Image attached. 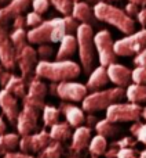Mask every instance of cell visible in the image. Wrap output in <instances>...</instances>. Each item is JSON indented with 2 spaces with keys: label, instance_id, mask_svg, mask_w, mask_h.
I'll list each match as a JSON object with an SVG mask.
<instances>
[{
  "label": "cell",
  "instance_id": "6da1fadb",
  "mask_svg": "<svg viewBox=\"0 0 146 158\" xmlns=\"http://www.w3.org/2000/svg\"><path fill=\"white\" fill-rule=\"evenodd\" d=\"M79 21L72 15L55 17L43 21L39 27L28 31V42L29 44H43V43H61L66 35H75L77 31Z\"/></svg>",
  "mask_w": 146,
  "mask_h": 158
},
{
  "label": "cell",
  "instance_id": "7a4b0ae2",
  "mask_svg": "<svg viewBox=\"0 0 146 158\" xmlns=\"http://www.w3.org/2000/svg\"><path fill=\"white\" fill-rule=\"evenodd\" d=\"M81 67L72 60H40L36 65L35 75L40 79H47L52 83L73 81L80 75Z\"/></svg>",
  "mask_w": 146,
  "mask_h": 158
},
{
  "label": "cell",
  "instance_id": "3957f363",
  "mask_svg": "<svg viewBox=\"0 0 146 158\" xmlns=\"http://www.w3.org/2000/svg\"><path fill=\"white\" fill-rule=\"evenodd\" d=\"M92 8L98 21L112 25L124 35H131L135 32V19L121 8L110 3H97Z\"/></svg>",
  "mask_w": 146,
  "mask_h": 158
},
{
  "label": "cell",
  "instance_id": "277c9868",
  "mask_svg": "<svg viewBox=\"0 0 146 158\" xmlns=\"http://www.w3.org/2000/svg\"><path fill=\"white\" fill-rule=\"evenodd\" d=\"M94 31L92 25L80 24L76 31V39H77V50L79 60H80L81 68L84 74H91L95 68V43H94Z\"/></svg>",
  "mask_w": 146,
  "mask_h": 158
},
{
  "label": "cell",
  "instance_id": "5b68a950",
  "mask_svg": "<svg viewBox=\"0 0 146 158\" xmlns=\"http://www.w3.org/2000/svg\"><path fill=\"white\" fill-rule=\"evenodd\" d=\"M125 97L124 87H112L106 90H97L87 94V97L81 101V108L88 114L108 110L112 104L120 103Z\"/></svg>",
  "mask_w": 146,
  "mask_h": 158
},
{
  "label": "cell",
  "instance_id": "8992f818",
  "mask_svg": "<svg viewBox=\"0 0 146 158\" xmlns=\"http://www.w3.org/2000/svg\"><path fill=\"white\" fill-rule=\"evenodd\" d=\"M144 107L135 103H114L106 110L105 118L114 123L138 122L142 118Z\"/></svg>",
  "mask_w": 146,
  "mask_h": 158
},
{
  "label": "cell",
  "instance_id": "52a82bcc",
  "mask_svg": "<svg viewBox=\"0 0 146 158\" xmlns=\"http://www.w3.org/2000/svg\"><path fill=\"white\" fill-rule=\"evenodd\" d=\"M146 49V28L114 42V52L119 57H131Z\"/></svg>",
  "mask_w": 146,
  "mask_h": 158
},
{
  "label": "cell",
  "instance_id": "ba28073f",
  "mask_svg": "<svg viewBox=\"0 0 146 158\" xmlns=\"http://www.w3.org/2000/svg\"><path fill=\"white\" fill-rule=\"evenodd\" d=\"M94 43H95V49H97L99 65L109 67L110 64L116 63L119 56L114 52V42L108 29L98 31L94 35Z\"/></svg>",
  "mask_w": 146,
  "mask_h": 158
},
{
  "label": "cell",
  "instance_id": "9c48e42d",
  "mask_svg": "<svg viewBox=\"0 0 146 158\" xmlns=\"http://www.w3.org/2000/svg\"><path fill=\"white\" fill-rule=\"evenodd\" d=\"M51 89L52 94H57L62 101H68V103H81L88 94V89L86 85L75 81L51 85Z\"/></svg>",
  "mask_w": 146,
  "mask_h": 158
},
{
  "label": "cell",
  "instance_id": "30bf717a",
  "mask_svg": "<svg viewBox=\"0 0 146 158\" xmlns=\"http://www.w3.org/2000/svg\"><path fill=\"white\" fill-rule=\"evenodd\" d=\"M52 142L50 132L47 131H40L37 133H30V135H25L19 139V146L22 153H28V154H40L50 143Z\"/></svg>",
  "mask_w": 146,
  "mask_h": 158
},
{
  "label": "cell",
  "instance_id": "8fae6325",
  "mask_svg": "<svg viewBox=\"0 0 146 158\" xmlns=\"http://www.w3.org/2000/svg\"><path fill=\"white\" fill-rule=\"evenodd\" d=\"M47 85L44 83L39 77L29 79V83H28V92L26 96L22 98V104H28V106H32L37 110L43 111L44 108V97L47 94Z\"/></svg>",
  "mask_w": 146,
  "mask_h": 158
},
{
  "label": "cell",
  "instance_id": "7c38bea8",
  "mask_svg": "<svg viewBox=\"0 0 146 158\" xmlns=\"http://www.w3.org/2000/svg\"><path fill=\"white\" fill-rule=\"evenodd\" d=\"M37 50L30 44H26L24 49L17 52V67L21 71V75L24 79H32V75L35 74L36 65H37Z\"/></svg>",
  "mask_w": 146,
  "mask_h": 158
},
{
  "label": "cell",
  "instance_id": "4fadbf2b",
  "mask_svg": "<svg viewBox=\"0 0 146 158\" xmlns=\"http://www.w3.org/2000/svg\"><path fill=\"white\" fill-rule=\"evenodd\" d=\"M40 111L41 110H37L32 106L22 104V110L19 111L18 119H17V123H15L18 135H21V136L30 135L37 129V121H39Z\"/></svg>",
  "mask_w": 146,
  "mask_h": 158
},
{
  "label": "cell",
  "instance_id": "5bb4252c",
  "mask_svg": "<svg viewBox=\"0 0 146 158\" xmlns=\"http://www.w3.org/2000/svg\"><path fill=\"white\" fill-rule=\"evenodd\" d=\"M0 64L13 72L17 68V50L11 42L7 28L0 27Z\"/></svg>",
  "mask_w": 146,
  "mask_h": 158
},
{
  "label": "cell",
  "instance_id": "9a60e30c",
  "mask_svg": "<svg viewBox=\"0 0 146 158\" xmlns=\"http://www.w3.org/2000/svg\"><path fill=\"white\" fill-rule=\"evenodd\" d=\"M32 6V0H13L7 6L0 8V27L7 28L8 22L13 21L15 17L24 14Z\"/></svg>",
  "mask_w": 146,
  "mask_h": 158
},
{
  "label": "cell",
  "instance_id": "2e32d148",
  "mask_svg": "<svg viewBox=\"0 0 146 158\" xmlns=\"http://www.w3.org/2000/svg\"><path fill=\"white\" fill-rule=\"evenodd\" d=\"M0 110L4 114V117L7 118L8 122L15 125L19 111H21L18 106V98L6 89L0 90Z\"/></svg>",
  "mask_w": 146,
  "mask_h": 158
},
{
  "label": "cell",
  "instance_id": "e0dca14e",
  "mask_svg": "<svg viewBox=\"0 0 146 158\" xmlns=\"http://www.w3.org/2000/svg\"><path fill=\"white\" fill-rule=\"evenodd\" d=\"M106 68H108L109 81L116 85L117 87H125L127 89L131 85V82H133V71L130 68L117 63L110 64Z\"/></svg>",
  "mask_w": 146,
  "mask_h": 158
},
{
  "label": "cell",
  "instance_id": "ac0fdd59",
  "mask_svg": "<svg viewBox=\"0 0 146 158\" xmlns=\"http://www.w3.org/2000/svg\"><path fill=\"white\" fill-rule=\"evenodd\" d=\"M91 139H92L91 128H88L87 125L86 126L81 125L79 128H76L72 135V142H71V147H69L72 156H77L84 148H88Z\"/></svg>",
  "mask_w": 146,
  "mask_h": 158
},
{
  "label": "cell",
  "instance_id": "d6986e66",
  "mask_svg": "<svg viewBox=\"0 0 146 158\" xmlns=\"http://www.w3.org/2000/svg\"><path fill=\"white\" fill-rule=\"evenodd\" d=\"M58 108L65 117V121L72 126V128H79L83 123H86V115H84V110L80 107L75 106L73 103H68V101H62Z\"/></svg>",
  "mask_w": 146,
  "mask_h": 158
},
{
  "label": "cell",
  "instance_id": "ffe728a7",
  "mask_svg": "<svg viewBox=\"0 0 146 158\" xmlns=\"http://www.w3.org/2000/svg\"><path fill=\"white\" fill-rule=\"evenodd\" d=\"M71 15L76 19V21L81 22V24L92 25L98 21V19L95 18L94 8H92L87 2H75L73 3V8H72Z\"/></svg>",
  "mask_w": 146,
  "mask_h": 158
},
{
  "label": "cell",
  "instance_id": "44dd1931",
  "mask_svg": "<svg viewBox=\"0 0 146 158\" xmlns=\"http://www.w3.org/2000/svg\"><path fill=\"white\" fill-rule=\"evenodd\" d=\"M109 77H108V68L103 65L95 67L94 71L88 75V81H87L86 86L88 92H97L101 87L106 86L109 83Z\"/></svg>",
  "mask_w": 146,
  "mask_h": 158
},
{
  "label": "cell",
  "instance_id": "7402d4cb",
  "mask_svg": "<svg viewBox=\"0 0 146 158\" xmlns=\"http://www.w3.org/2000/svg\"><path fill=\"white\" fill-rule=\"evenodd\" d=\"M77 50V39L76 35H66L61 40L58 52L55 54V60H69Z\"/></svg>",
  "mask_w": 146,
  "mask_h": 158
},
{
  "label": "cell",
  "instance_id": "603a6c76",
  "mask_svg": "<svg viewBox=\"0 0 146 158\" xmlns=\"http://www.w3.org/2000/svg\"><path fill=\"white\" fill-rule=\"evenodd\" d=\"M72 126L69 125L68 122H58L55 123V125H52L51 128H50V136H51L52 140H55V142H66V140L72 139Z\"/></svg>",
  "mask_w": 146,
  "mask_h": 158
},
{
  "label": "cell",
  "instance_id": "cb8c5ba5",
  "mask_svg": "<svg viewBox=\"0 0 146 158\" xmlns=\"http://www.w3.org/2000/svg\"><path fill=\"white\" fill-rule=\"evenodd\" d=\"M94 129H95V132H97V135H101V136H103V137H116L117 135L120 133V126H119V123H114V122H112V121H109V119H99L97 123H95V126H94Z\"/></svg>",
  "mask_w": 146,
  "mask_h": 158
},
{
  "label": "cell",
  "instance_id": "d4e9b609",
  "mask_svg": "<svg viewBox=\"0 0 146 158\" xmlns=\"http://www.w3.org/2000/svg\"><path fill=\"white\" fill-rule=\"evenodd\" d=\"M125 98L130 103H135V104L146 103V85L131 83L125 89Z\"/></svg>",
  "mask_w": 146,
  "mask_h": 158
},
{
  "label": "cell",
  "instance_id": "484cf974",
  "mask_svg": "<svg viewBox=\"0 0 146 158\" xmlns=\"http://www.w3.org/2000/svg\"><path fill=\"white\" fill-rule=\"evenodd\" d=\"M6 90L14 94L17 98H24L26 96V92H28V86L25 83V79L22 77H17V75H13L10 78V81L7 82L4 87Z\"/></svg>",
  "mask_w": 146,
  "mask_h": 158
},
{
  "label": "cell",
  "instance_id": "4316f807",
  "mask_svg": "<svg viewBox=\"0 0 146 158\" xmlns=\"http://www.w3.org/2000/svg\"><path fill=\"white\" fill-rule=\"evenodd\" d=\"M106 150H108V140H106V137L101 136V135H95L91 139L88 146V151L92 156V158L105 156Z\"/></svg>",
  "mask_w": 146,
  "mask_h": 158
},
{
  "label": "cell",
  "instance_id": "83f0119b",
  "mask_svg": "<svg viewBox=\"0 0 146 158\" xmlns=\"http://www.w3.org/2000/svg\"><path fill=\"white\" fill-rule=\"evenodd\" d=\"M43 123L44 126L47 128H51L52 125L58 123V119H60V115H61V110L58 107L54 106H44L43 108Z\"/></svg>",
  "mask_w": 146,
  "mask_h": 158
},
{
  "label": "cell",
  "instance_id": "f1b7e54d",
  "mask_svg": "<svg viewBox=\"0 0 146 158\" xmlns=\"http://www.w3.org/2000/svg\"><path fill=\"white\" fill-rule=\"evenodd\" d=\"M63 153H65V148H63L62 143L52 140L39 156L43 158H62Z\"/></svg>",
  "mask_w": 146,
  "mask_h": 158
},
{
  "label": "cell",
  "instance_id": "f546056e",
  "mask_svg": "<svg viewBox=\"0 0 146 158\" xmlns=\"http://www.w3.org/2000/svg\"><path fill=\"white\" fill-rule=\"evenodd\" d=\"M10 38H11V42H13L17 52L24 49V47L29 43V42H28V32L25 29H13V32L10 33Z\"/></svg>",
  "mask_w": 146,
  "mask_h": 158
},
{
  "label": "cell",
  "instance_id": "4dcf8cb0",
  "mask_svg": "<svg viewBox=\"0 0 146 158\" xmlns=\"http://www.w3.org/2000/svg\"><path fill=\"white\" fill-rule=\"evenodd\" d=\"M130 132L139 143L146 146V123L144 122H134L130 128Z\"/></svg>",
  "mask_w": 146,
  "mask_h": 158
},
{
  "label": "cell",
  "instance_id": "1f68e13d",
  "mask_svg": "<svg viewBox=\"0 0 146 158\" xmlns=\"http://www.w3.org/2000/svg\"><path fill=\"white\" fill-rule=\"evenodd\" d=\"M52 6L55 7V10L58 13H61L62 15H71L72 8H73V0H48Z\"/></svg>",
  "mask_w": 146,
  "mask_h": 158
},
{
  "label": "cell",
  "instance_id": "d6a6232c",
  "mask_svg": "<svg viewBox=\"0 0 146 158\" xmlns=\"http://www.w3.org/2000/svg\"><path fill=\"white\" fill-rule=\"evenodd\" d=\"M25 18H26V27H29L30 29L39 27V25L43 22V17H41V14L36 13V11H33V10L30 11V13H28L26 15H25Z\"/></svg>",
  "mask_w": 146,
  "mask_h": 158
},
{
  "label": "cell",
  "instance_id": "836d02e7",
  "mask_svg": "<svg viewBox=\"0 0 146 158\" xmlns=\"http://www.w3.org/2000/svg\"><path fill=\"white\" fill-rule=\"evenodd\" d=\"M37 56L41 58V60H46L48 61L50 57H52V54H54V49H52V46L50 43H43V44H39L37 49Z\"/></svg>",
  "mask_w": 146,
  "mask_h": 158
},
{
  "label": "cell",
  "instance_id": "e575fe53",
  "mask_svg": "<svg viewBox=\"0 0 146 158\" xmlns=\"http://www.w3.org/2000/svg\"><path fill=\"white\" fill-rule=\"evenodd\" d=\"M133 83L146 85V67H136L133 69Z\"/></svg>",
  "mask_w": 146,
  "mask_h": 158
},
{
  "label": "cell",
  "instance_id": "d590c367",
  "mask_svg": "<svg viewBox=\"0 0 146 158\" xmlns=\"http://www.w3.org/2000/svg\"><path fill=\"white\" fill-rule=\"evenodd\" d=\"M50 4H51V3H50L48 0H32V8H33V11L41 14V15H43V14L46 13L47 10H48Z\"/></svg>",
  "mask_w": 146,
  "mask_h": 158
},
{
  "label": "cell",
  "instance_id": "8d00e7d4",
  "mask_svg": "<svg viewBox=\"0 0 146 158\" xmlns=\"http://www.w3.org/2000/svg\"><path fill=\"white\" fill-rule=\"evenodd\" d=\"M11 77H13V72L6 69L4 67L0 64V86H2V89L6 87V85H7V82L10 81Z\"/></svg>",
  "mask_w": 146,
  "mask_h": 158
},
{
  "label": "cell",
  "instance_id": "74e56055",
  "mask_svg": "<svg viewBox=\"0 0 146 158\" xmlns=\"http://www.w3.org/2000/svg\"><path fill=\"white\" fill-rule=\"evenodd\" d=\"M124 11L130 17H133V18H134V17H138L139 11H141V7H139L138 4H135V3L128 2L127 4H125V7H124Z\"/></svg>",
  "mask_w": 146,
  "mask_h": 158
},
{
  "label": "cell",
  "instance_id": "f35d334b",
  "mask_svg": "<svg viewBox=\"0 0 146 158\" xmlns=\"http://www.w3.org/2000/svg\"><path fill=\"white\" fill-rule=\"evenodd\" d=\"M13 29H24L25 27H26V18H25L24 14H21V15L15 17V18L13 19Z\"/></svg>",
  "mask_w": 146,
  "mask_h": 158
},
{
  "label": "cell",
  "instance_id": "ab89813d",
  "mask_svg": "<svg viewBox=\"0 0 146 158\" xmlns=\"http://www.w3.org/2000/svg\"><path fill=\"white\" fill-rule=\"evenodd\" d=\"M134 65L135 67H146V49L139 52L134 57Z\"/></svg>",
  "mask_w": 146,
  "mask_h": 158
},
{
  "label": "cell",
  "instance_id": "60d3db41",
  "mask_svg": "<svg viewBox=\"0 0 146 158\" xmlns=\"http://www.w3.org/2000/svg\"><path fill=\"white\" fill-rule=\"evenodd\" d=\"M119 158H139L135 148H121L119 151Z\"/></svg>",
  "mask_w": 146,
  "mask_h": 158
},
{
  "label": "cell",
  "instance_id": "b9f144b4",
  "mask_svg": "<svg viewBox=\"0 0 146 158\" xmlns=\"http://www.w3.org/2000/svg\"><path fill=\"white\" fill-rule=\"evenodd\" d=\"M2 158H43V157H40V156H37V157H33L32 154H28V153H15V151H11V153H7L4 157H2Z\"/></svg>",
  "mask_w": 146,
  "mask_h": 158
},
{
  "label": "cell",
  "instance_id": "7bdbcfd3",
  "mask_svg": "<svg viewBox=\"0 0 146 158\" xmlns=\"http://www.w3.org/2000/svg\"><path fill=\"white\" fill-rule=\"evenodd\" d=\"M136 19H138V22L142 25L144 28H146V7L141 8V11H139L138 17H136Z\"/></svg>",
  "mask_w": 146,
  "mask_h": 158
},
{
  "label": "cell",
  "instance_id": "ee69618b",
  "mask_svg": "<svg viewBox=\"0 0 146 158\" xmlns=\"http://www.w3.org/2000/svg\"><path fill=\"white\" fill-rule=\"evenodd\" d=\"M98 122V119L94 117V114H88V117H86V123L88 128H91V125L95 126V123Z\"/></svg>",
  "mask_w": 146,
  "mask_h": 158
},
{
  "label": "cell",
  "instance_id": "f6af8a7d",
  "mask_svg": "<svg viewBox=\"0 0 146 158\" xmlns=\"http://www.w3.org/2000/svg\"><path fill=\"white\" fill-rule=\"evenodd\" d=\"M6 131H7V123L4 122V119H3L2 117H0V136H2V135H4Z\"/></svg>",
  "mask_w": 146,
  "mask_h": 158
},
{
  "label": "cell",
  "instance_id": "bcb514c9",
  "mask_svg": "<svg viewBox=\"0 0 146 158\" xmlns=\"http://www.w3.org/2000/svg\"><path fill=\"white\" fill-rule=\"evenodd\" d=\"M128 2H131V3H135V4H138L139 7H146V0H128Z\"/></svg>",
  "mask_w": 146,
  "mask_h": 158
},
{
  "label": "cell",
  "instance_id": "7dc6e473",
  "mask_svg": "<svg viewBox=\"0 0 146 158\" xmlns=\"http://www.w3.org/2000/svg\"><path fill=\"white\" fill-rule=\"evenodd\" d=\"M87 2L97 4V3H112V2H119V0H87Z\"/></svg>",
  "mask_w": 146,
  "mask_h": 158
},
{
  "label": "cell",
  "instance_id": "c3c4849f",
  "mask_svg": "<svg viewBox=\"0 0 146 158\" xmlns=\"http://www.w3.org/2000/svg\"><path fill=\"white\" fill-rule=\"evenodd\" d=\"M10 2H13V0H0V8L4 7V6H7Z\"/></svg>",
  "mask_w": 146,
  "mask_h": 158
},
{
  "label": "cell",
  "instance_id": "681fc988",
  "mask_svg": "<svg viewBox=\"0 0 146 158\" xmlns=\"http://www.w3.org/2000/svg\"><path fill=\"white\" fill-rule=\"evenodd\" d=\"M139 158H146V148H145V150H142L141 153H139Z\"/></svg>",
  "mask_w": 146,
  "mask_h": 158
},
{
  "label": "cell",
  "instance_id": "f907efd6",
  "mask_svg": "<svg viewBox=\"0 0 146 158\" xmlns=\"http://www.w3.org/2000/svg\"><path fill=\"white\" fill-rule=\"evenodd\" d=\"M142 118L146 121V107H144V111H142Z\"/></svg>",
  "mask_w": 146,
  "mask_h": 158
},
{
  "label": "cell",
  "instance_id": "816d5d0a",
  "mask_svg": "<svg viewBox=\"0 0 146 158\" xmlns=\"http://www.w3.org/2000/svg\"><path fill=\"white\" fill-rule=\"evenodd\" d=\"M69 158H76V156H71V157H69Z\"/></svg>",
  "mask_w": 146,
  "mask_h": 158
},
{
  "label": "cell",
  "instance_id": "f5cc1de1",
  "mask_svg": "<svg viewBox=\"0 0 146 158\" xmlns=\"http://www.w3.org/2000/svg\"><path fill=\"white\" fill-rule=\"evenodd\" d=\"M73 2H80V0H73Z\"/></svg>",
  "mask_w": 146,
  "mask_h": 158
}]
</instances>
